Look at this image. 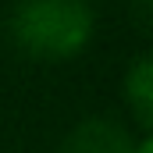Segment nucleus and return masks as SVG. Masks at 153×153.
<instances>
[{
    "label": "nucleus",
    "mask_w": 153,
    "mask_h": 153,
    "mask_svg": "<svg viewBox=\"0 0 153 153\" xmlns=\"http://www.w3.org/2000/svg\"><path fill=\"white\" fill-rule=\"evenodd\" d=\"M96 14L89 0H18L11 32L18 46L43 61H64L85 50L93 39Z\"/></svg>",
    "instance_id": "1"
},
{
    "label": "nucleus",
    "mask_w": 153,
    "mask_h": 153,
    "mask_svg": "<svg viewBox=\"0 0 153 153\" xmlns=\"http://www.w3.org/2000/svg\"><path fill=\"white\" fill-rule=\"evenodd\" d=\"M132 135L114 117H85L64 139V153H132Z\"/></svg>",
    "instance_id": "2"
},
{
    "label": "nucleus",
    "mask_w": 153,
    "mask_h": 153,
    "mask_svg": "<svg viewBox=\"0 0 153 153\" xmlns=\"http://www.w3.org/2000/svg\"><path fill=\"white\" fill-rule=\"evenodd\" d=\"M125 96H128V107L139 121V128L146 132L153 121V57L150 53H139L128 71H125Z\"/></svg>",
    "instance_id": "3"
},
{
    "label": "nucleus",
    "mask_w": 153,
    "mask_h": 153,
    "mask_svg": "<svg viewBox=\"0 0 153 153\" xmlns=\"http://www.w3.org/2000/svg\"><path fill=\"white\" fill-rule=\"evenodd\" d=\"M128 4H132V7H135V14H143V18L150 14V7H153V0H128Z\"/></svg>",
    "instance_id": "4"
},
{
    "label": "nucleus",
    "mask_w": 153,
    "mask_h": 153,
    "mask_svg": "<svg viewBox=\"0 0 153 153\" xmlns=\"http://www.w3.org/2000/svg\"><path fill=\"white\" fill-rule=\"evenodd\" d=\"M132 153H153V143H150V135H143L139 143H135V150Z\"/></svg>",
    "instance_id": "5"
}]
</instances>
